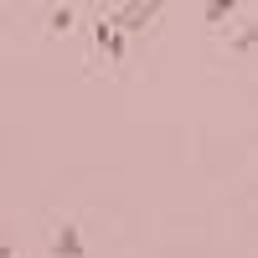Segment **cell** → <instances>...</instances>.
<instances>
[{
	"mask_svg": "<svg viewBox=\"0 0 258 258\" xmlns=\"http://www.w3.org/2000/svg\"><path fill=\"white\" fill-rule=\"evenodd\" d=\"M232 16V0H212V6H207V21H227Z\"/></svg>",
	"mask_w": 258,
	"mask_h": 258,
	"instance_id": "obj_4",
	"label": "cell"
},
{
	"mask_svg": "<svg viewBox=\"0 0 258 258\" xmlns=\"http://www.w3.org/2000/svg\"><path fill=\"white\" fill-rule=\"evenodd\" d=\"M52 253H57V258H83V238H78V227H57Z\"/></svg>",
	"mask_w": 258,
	"mask_h": 258,
	"instance_id": "obj_2",
	"label": "cell"
},
{
	"mask_svg": "<svg viewBox=\"0 0 258 258\" xmlns=\"http://www.w3.org/2000/svg\"><path fill=\"white\" fill-rule=\"evenodd\" d=\"M160 11H165V0H124V6H114L103 21H109V26L124 36V31H140V26H150V21H155Z\"/></svg>",
	"mask_w": 258,
	"mask_h": 258,
	"instance_id": "obj_1",
	"label": "cell"
},
{
	"mask_svg": "<svg viewBox=\"0 0 258 258\" xmlns=\"http://www.w3.org/2000/svg\"><path fill=\"white\" fill-rule=\"evenodd\" d=\"M0 258H16V253H11V248H6V243H0Z\"/></svg>",
	"mask_w": 258,
	"mask_h": 258,
	"instance_id": "obj_6",
	"label": "cell"
},
{
	"mask_svg": "<svg viewBox=\"0 0 258 258\" xmlns=\"http://www.w3.org/2000/svg\"><path fill=\"white\" fill-rule=\"evenodd\" d=\"M98 47L109 52V57H119V52H124V36H119V31L109 26V21H98Z\"/></svg>",
	"mask_w": 258,
	"mask_h": 258,
	"instance_id": "obj_3",
	"label": "cell"
},
{
	"mask_svg": "<svg viewBox=\"0 0 258 258\" xmlns=\"http://www.w3.org/2000/svg\"><path fill=\"white\" fill-rule=\"evenodd\" d=\"M73 26V11H52V31H68Z\"/></svg>",
	"mask_w": 258,
	"mask_h": 258,
	"instance_id": "obj_5",
	"label": "cell"
}]
</instances>
